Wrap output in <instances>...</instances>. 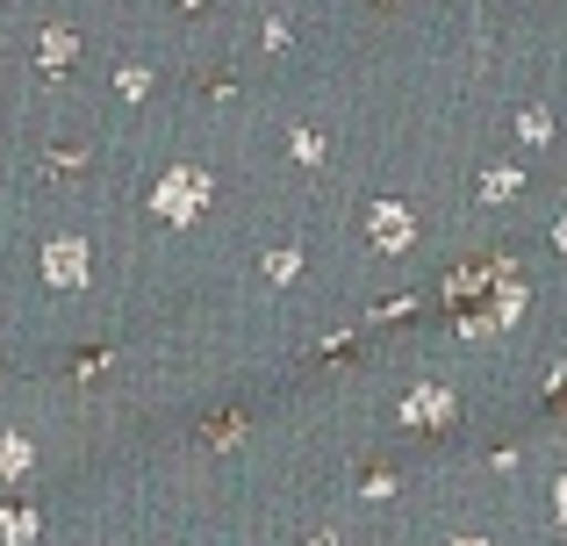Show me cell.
Instances as JSON below:
<instances>
[{"label":"cell","mask_w":567,"mask_h":546,"mask_svg":"<svg viewBox=\"0 0 567 546\" xmlns=\"http://www.w3.org/2000/svg\"><path fill=\"white\" fill-rule=\"evenodd\" d=\"M43 267H51V280H58V288H80V274H86V253H80V245H51V259H43Z\"/></svg>","instance_id":"6da1fadb"},{"label":"cell","mask_w":567,"mask_h":546,"mask_svg":"<svg viewBox=\"0 0 567 546\" xmlns=\"http://www.w3.org/2000/svg\"><path fill=\"white\" fill-rule=\"evenodd\" d=\"M202 195H208L202 181H166V195H158V209H166V216H187V209H194Z\"/></svg>","instance_id":"7a4b0ae2"},{"label":"cell","mask_w":567,"mask_h":546,"mask_svg":"<svg viewBox=\"0 0 567 546\" xmlns=\"http://www.w3.org/2000/svg\"><path fill=\"white\" fill-rule=\"evenodd\" d=\"M374 238L381 245H402V238H410V216H402V209H381L374 216Z\"/></svg>","instance_id":"3957f363"},{"label":"cell","mask_w":567,"mask_h":546,"mask_svg":"<svg viewBox=\"0 0 567 546\" xmlns=\"http://www.w3.org/2000/svg\"><path fill=\"white\" fill-rule=\"evenodd\" d=\"M65 58H72V37H58V29H51V37H43V65H65Z\"/></svg>","instance_id":"277c9868"},{"label":"cell","mask_w":567,"mask_h":546,"mask_svg":"<svg viewBox=\"0 0 567 546\" xmlns=\"http://www.w3.org/2000/svg\"><path fill=\"white\" fill-rule=\"evenodd\" d=\"M0 467H8V475H22V467H29V446H22V439H8V446H0Z\"/></svg>","instance_id":"5b68a950"},{"label":"cell","mask_w":567,"mask_h":546,"mask_svg":"<svg viewBox=\"0 0 567 546\" xmlns=\"http://www.w3.org/2000/svg\"><path fill=\"white\" fill-rule=\"evenodd\" d=\"M37 533V518H22V511H14V518H0V539H29Z\"/></svg>","instance_id":"8992f818"},{"label":"cell","mask_w":567,"mask_h":546,"mask_svg":"<svg viewBox=\"0 0 567 546\" xmlns=\"http://www.w3.org/2000/svg\"><path fill=\"white\" fill-rule=\"evenodd\" d=\"M453 546H482V539H453Z\"/></svg>","instance_id":"52a82bcc"},{"label":"cell","mask_w":567,"mask_h":546,"mask_svg":"<svg viewBox=\"0 0 567 546\" xmlns=\"http://www.w3.org/2000/svg\"><path fill=\"white\" fill-rule=\"evenodd\" d=\"M560 504H567V482H560Z\"/></svg>","instance_id":"ba28073f"}]
</instances>
